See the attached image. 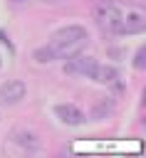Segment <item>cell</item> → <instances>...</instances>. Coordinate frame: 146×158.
I'll return each mask as SVG.
<instances>
[{
    "label": "cell",
    "mask_w": 146,
    "mask_h": 158,
    "mask_svg": "<svg viewBox=\"0 0 146 158\" xmlns=\"http://www.w3.org/2000/svg\"><path fill=\"white\" fill-rule=\"evenodd\" d=\"M87 40H89V32H87V27H82V25L59 27V30L49 37V42H47L45 47L35 49V59H37L40 64L57 62V59H69V57H74V54H79V52L84 49Z\"/></svg>",
    "instance_id": "cell-1"
},
{
    "label": "cell",
    "mask_w": 146,
    "mask_h": 158,
    "mask_svg": "<svg viewBox=\"0 0 146 158\" xmlns=\"http://www.w3.org/2000/svg\"><path fill=\"white\" fill-rule=\"evenodd\" d=\"M25 94H27L25 81L10 79V81H5L0 86V106H15V104H20L25 99Z\"/></svg>",
    "instance_id": "cell-4"
},
{
    "label": "cell",
    "mask_w": 146,
    "mask_h": 158,
    "mask_svg": "<svg viewBox=\"0 0 146 158\" xmlns=\"http://www.w3.org/2000/svg\"><path fill=\"white\" fill-rule=\"evenodd\" d=\"M0 67H2V59H0Z\"/></svg>",
    "instance_id": "cell-11"
},
{
    "label": "cell",
    "mask_w": 146,
    "mask_h": 158,
    "mask_svg": "<svg viewBox=\"0 0 146 158\" xmlns=\"http://www.w3.org/2000/svg\"><path fill=\"white\" fill-rule=\"evenodd\" d=\"M97 15V22L104 32H111V35H119L121 30V15H124V5L114 2V0H101L94 10Z\"/></svg>",
    "instance_id": "cell-2"
},
{
    "label": "cell",
    "mask_w": 146,
    "mask_h": 158,
    "mask_svg": "<svg viewBox=\"0 0 146 158\" xmlns=\"http://www.w3.org/2000/svg\"><path fill=\"white\" fill-rule=\"evenodd\" d=\"M97 59L94 57H84V54H74L69 59H64V72L74 74V77H89V72L94 69Z\"/></svg>",
    "instance_id": "cell-5"
},
{
    "label": "cell",
    "mask_w": 146,
    "mask_h": 158,
    "mask_svg": "<svg viewBox=\"0 0 146 158\" xmlns=\"http://www.w3.org/2000/svg\"><path fill=\"white\" fill-rule=\"evenodd\" d=\"M12 141H15L17 146L27 148V151H37V148H40L37 136H35V133H27V131H15V133H12Z\"/></svg>",
    "instance_id": "cell-8"
},
{
    "label": "cell",
    "mask_w": 146,
    "mask_h": 158,
    "mask_svg": "<svg viewBox=\"0 0 146 158\" xmlns=\"http://www.w3.org/2000/svg\"><path fill=\"white\" fill-rule=\"evenodd\" d=\"M54 116H57L64 126H82V123L87 121L84 111L77 109L74 104H57V106H54Z\"/></svg>",
    "instance_id": "cell-6"
},
{
    "label": "cell",
    "mask_w": 146,
    "mask_h": 158,
    "mask_svg": "<svg viewBox=\"0 0 146 158\" xmlns=\"http://www.w3.org/2000/svg\"><path fill=\"white\" fill-rule=\"evenodd\" d=\"M87 79H92V81H97V84H114L116 79H119V72H116V67H111V64H94V69L89 72V77Z\"/></svg>",
    "instance_id": "cell-7"
},
{
    "label": "cell",
    "mask_w": 146,
    "mask_h": 158,
    "mask_svg": "<svg viewBox=\"0 0 146 158\" xmlns=\"http://www.w3.org/2000/svg\"><path fill=\"white\" fill-rule=\"evenodd\" d=\"M47 2H57V0H47Z\"/></svg>",
    "instance_id": "cell-10"
},
{
    "label": "cell",
    "mask_w": 146,
    "mask_h": 158,
    "mask_svg": "<svg viewBox=\"0 0 146 158\" xmlns=\"http://www.w3.org/2000/svg\"><path fill=\"white\" fill-rule=\"evenodd\" d=\"M146 30V12L141 7H124L119 35H139Z\"/></svg>",
    "instance_id": "cell-3"
},
{
    "label": "cell",
    "mask_w": 146,
    "mask_h": 158,
    "mask_svg": "<svg viewBox=\"0 0 146 158\" xmlns=\"http://www.w3.org/2000/svg\"><path fill=\"white\" fill-rule=\"evenodd\" d=\"M144 57H146V49H144V47H139V49H136V57H134V67H136V69H144V67H146Z\"/></svg>",
    "instance_id": "cell-9"
}]
</instances>
